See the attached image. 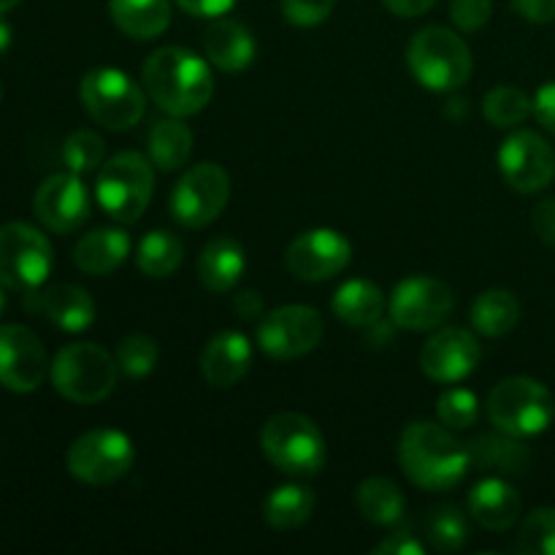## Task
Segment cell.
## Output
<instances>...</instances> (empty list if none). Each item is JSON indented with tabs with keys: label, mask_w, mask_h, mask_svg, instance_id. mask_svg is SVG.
I'll list each match as a JSON object with an SVG mask.
<instances>
[{
	"label": "cell",
	"mask_w": 555,
	"mask_h": 555,
	"mask_svg": "<svg viewBox=\"0 0 555 555\" xmlns=\"http://www.w3.org/2000/svg\"><path fill=\"white\" fill-rule=\"evenodd\" d=\"M49 372L41 339L25 325H0V385L11 393H33Z\"/></svg>",
	"instance_id": "obj_16"
},
{
	"label": "cell",
	"mask_w": 555,
	"mask_h": 555,
	"mask_svg": "<svg viewBox=\"0 0 555 555\" xmlns=\"http://www.w3.org/2000/svg\"><path fill=\"white\" fill-rule=\"evenodd\" d=\"M155 190V171L141 152L125 150L108 157L98 171L95 198L112 220L133 225L144 217Z\"/></svg>",
	"instance_id": "obj_5"
},
{
	"label": "cell",
	"mask_w": 555,
	"mask_h": 555,
	"mask_svg": "<svg viewBox=\"0 0 555 555\" xmlns=\"http://www.w3.org/2000/svg\"><path fill=\"white\" fill-rule=\"evenodd\" d=\"M437 417L450 431H466L480 417V399L466 388H450L439 396Z\"/></svg>",
	"instance_id": "obj_38"
},
{
	"label": "cell",
	"mask_w": 555,
	"mask_h": 555,
	"mask_svg": "<svg viewBox=\"0 0 555 555\" xmlns=\"http://www.w3.org/2000/svg\"><path fill=\"white\" fill-rule=\"evenodd\" d=\"M466 448L482 472H493L499 477H518L531 466V450L520 442V437L504 434L499 428L477 434Z\"/></svg>",
	"instance_id": "obj_23"
},
{
	"label": "cell",
	"mask_w": 555,
	"mask_h": 555,
	"mask_svg": "<svg viewBox=\"0 0 555 555\" xmlns=\"http://www.w3.org/2000/svg\"><path fill=\"white\" fill-rule=\"evenodd\" d=\"M314 504H318V499H314L312 488L296 486V482L280 486L266 496L263 520L274 531H293L312 518Z\"/></svg>",
	"instance_id": "obj_31"
},
{
	"label": "cell",
	"mask_w": 555,
	"mask_h": 555,
	"mask_svg": "<svg viewBox=\"0 0 555 555\" xmlns=\"http://www.w3.org/2000/svg\"><path fill=\"white\" fill-rule=\"evenodd\" d=\"M493 0H450V20L461 33H477L488 25Z\"/></svg>",
	"instance_id": "obj_40"
},
{
	"label": "cell",
	"mask_w": 555,
	"mask_h": 555,
	"mask_svg": "<svg viewBox=\"0 0 555 555\" xmlns=\"http://www.w3.org/2000/svg\"><path fill=\"white\" fill-rule=\"evenodd\" d=\"M372 553L374 555H423L426 553V545H423L412 531L401 529L396 531V534H390L388 540L379 542Z\"/></svg>",
	"instance_id": "obj_41"
},
{
	"label": "cell",
	"mask_w": 555,
	"mask_h": 555,
	"mask_svg": "<svg viewBox=\"0 0 555 555\" xmlns=\"http://www.w3.org/2000/svg\"><path fill=\"white\" fill-rule=\"evenodd\" d=\"M16 3H22V0H0V14H5V11L14 9Z\"/></svg>",
	"instance_id": "obj_49"
},
{
	"label": "cell",
	"mask_w": 555,
	"mask_h": 555,
	"mask_svg": "<svg viewBox=\"0 0 555 555\" xmlns=\"http://www.w3.org/2000/svg\"><path fill=\"white\" fill-rule=\"evenodd\" d=\"M103 157H106V144L95 130H76L65 139L63 163L68 166V171L79 173V177L101 168Z\"/></svg>",
	"instance_id": "obj_36"
},
{
	"label": "cell",
	"mask_w": 555,
	"mask_h": 555,
	"mask_svg": "<svg viewBox=\"0 0 555 555\" xmlns=\"http://www.w3.org/2000/svg\"><path fill=\"white\" fill-rule=\"evenodd\" d=\"M336 0H282V14L296 27H318L334 11Z\"/></svg>",
	"instance_id": "obj_39"
},
{
	"label": "cell",
	"mask_w": 555,
	"mask_h": 555,
	"mask_svg": "<svg viewBox=\"0 0 555 555\" xmlns=\"http://www.w3.org/2000/svg\"><path fill=\"white\" fill-rule=\"evenodd\" d=\"M9 47H11V27L9 22L3 20V14H0V54H3Z\"/></svg>",
	"instance_id": "obj_48"
},
{
	"label": "cell",
	"mask_w": 555,
	"mask_h": 555,
	"mask_svg": "<svg viewBox=\"0 0 555 555\" xmlns=\"http://www.w3.org/2000/svg\"><path fill=\"white\" fill-rule=\"evenodd\" d=\"M130 255V236L119 228H95L79 238L74 249L76 269L90 276H103L117 271Z\"/></svg>",
	"instance_id": "obj_24"
},
{
	"label": "cell",
	"mask_w": 555,
	"mask_h": 555,
	"mask_svg": "<svg viewBox=\"0 0 555 555\" xmlns=\"http://www.w3.org/2000/svg\"><path fill=\"white\" fill-rule=\"evenodd\" d=\"M531 228L542 244L555 249V198H545L531 211Z\"/></svg>",
	"instance_id": "obj_42"
},
{
	"label": "cell",
	"mask_w": 555,
	"mask_h": 555,
	"mask_svg": "<svg viewBox=\"0 0 555 555\" xmlns=\"http://www.w3.org/2000/svg\"><path fill=\"white\" fill-rule=\"evenodd\" d=\"M331 309L352 328H372L385 314V293L369 280H347L336 291Z\"/></svg>",
	"instance_id": "obj_27"
},
{
	"label": "cell",
	"mask_w": 555,
	"mask_h": 555,
	"mask_svg": "<svg viewBox=\"0 0 555 555\" xmlns=\"http://www.w3.org/2000/svg\"><path fill=\"white\" fill-rule=\"evenodd\" d=\"M38 222L54 233H74L90 220V193L79 173L65 171L43 179L33 198Z\"/></svg>",
	"instance_id": "obj_17"
},
{
	"label": "cell",
	"mask_w": 555,
	"mask_h": 555,
	"mask_svg": "<svg viewBox=\"0 0 555 555\" xmlns=\"http://www.w3.org/2000/svg\"><path fill=\"white\" fill-rule=\"evenodd\" d=\"M244 269H247V255L236 238H215L198 255V280L211 293L233 291L242 280Z\"/></svg>",
	"instance_id": "obj_25"
},
{
	"label": "cell",
	"mask_w": 555,
	"mask_h": 555,
	"mask_svg": "<svg viewBox=\"0 0 555 555\" xmlns=\"http://www.w3.org/2000/svg\"><path fill=\"white\" fill-rule=\"evenodd\" d=\"M426 537L434 551L459 553L469 540V520L459 507L442 504L426 518Z\"/></svg>",
	"instance_id": "obj_34"
},
{
	"label": "cell",
	"mask_w": 555,
	"mask_h": 555,
	"mask_svg": "<svg viewBox=\"0 0 555 555\" xmlns=\"http://www.w3.org/2000/svg\"><path fill=\"white\" fill-rule=\"evenodd\" d=\"M27 307L41 312L43 318L60 331L68 334H81L95 320V301L90 293L70 282H57V285L47 287V291H30L27 293Z\"/></svg>",
	"instance_id": "obj_19"
},
{
	"label": "cell",
	"mask_w": 555,
	"mask_h": 555,
	"mask_svg": "<svg viewBox=\"0 0 555 555\" xmlns=\"http://www.w3.org/2000/svg\"><path fill=\"white\" fill-rule=\"evenodd\" d=\"M0 98H3V87H0Z\"/></svg>",
	"instance_id": "obj_51"
},
{
	"label": "cell",
	"mask_w": 555,
	"mask_h": 555,
	"mask_svg": "<svg viewBox=\"0 0 555 555\" xmlns=\"http://www.w3.org/2000/svg\"><path fill=\"white\" fill-rule=\"evenodd\" d=\"M233 309L242 320H255V318H263V298L260 293L255 291H242L233 301Z\"/></svg>",
	"instance_id": "obj_47"
},
{
	"label": "cell",
	"mask_w": 555,
	"mask_h": 555,
	"mask_svg": "<svg viewBox=\"0 0 555 555\" xmlns=\"http://www.w3.org/2000/svg\"><path fill=\"white\" fill-rule=\"evenodd\" d=\"M399 466L421 491H453L472 466V453L448 426L415 421L401 431Z\"/></svg>",
	"instance_id": "obj_2"
},
{
	"label": "cell",
	"mask_w": 555,
	"mask_h": 555,
	"mask_svg": "<svg viewBox=\"0 0 555 555\" xmlns=\"http://www.w3.org/2000/svg\"><path fill=\"white\" fill-rule=\"evenodd\" d=\"M5 309V296H3V285H0V314H3Z\"/></svg>",
	"instance_id": "obj_50"
},
{
	"label": "cell",
	"mask_w": 555,
	"mask_h": 555,
	"mask_svg": "<svg viewBox=\"0 0 555 555\" xmlns=\"http://www.w3.org/2000/svg\"><path fill=\"white\" fill-rule=\"evenodd\" d=\"M406 65L426 90L455 92L469 81L475 60L464 38L450 27H423L406 47Z\"/></svg>",
	"instance_id": "obj_3"
},
{
	"label": "cell",
	"mask_w": 555,
	"mask_h": 555,
	"mask_svg": "<svg viewBox=\"0 0 555 555\" xmlns=\"http://www.w3.org/2000/svg\"><path fill=\"white\" fill-rule=\"evenodd\" d=\"M52 244L27 222L0 225V285L9 291H38L52 274Z\"/></svg>",
	"instance_id": "obj_10"
},
{
	"label": "cell",
	"mask_w": 555,
	"mask_h": 555,
	"mask_svg": "<svg viewBox=\"0 0 555 555\" xmlns=\"http://www.w3.org/2000/svg\"><path fill=\"white\" fill-rule=\"evenodd\" d=\"M81 106L101 128L128 130L141 122L146 108V90L135 85L125 70L95 68L85 74L79 85Z\"/></svg>",
	"instance_id": "obj_8"
},
{
	"label": "cell",
	"mask_w": 555,
	"mask_h": 555,
	"mask_svg": "<svg viewBox=\"0 0 555 555\" xmlns=\"http://www.w3.org/2000/svg\"><path fill=\"white\" fill-rule=\"evenodd\" d=\"M356 504L374 526H393L404 520L406 502L401 488L388 477H366L356 491Z\"/></svg>",
	"instance_id": "obj_29"
},
{
	"label": "cell",
	"mask_w": 555,
	"mask_h": 555,
	"mask_svg": "<svg viewBox=\"0 0 555 555\" xmlns=\"http://www.w3.org/2000/svg\"><path fill=\"white\" fill-rule=\"evenodd\" d=\"M488 417L493 428L513 437L545 434L555 421V399L534 377H507L488 393Z\"/></svg>",
	"instance_id": "obj_7"
},
{
	"label": "cell",
	"mask_w": 555,
	"mask_h": 555,
	"mask_svg": "<svg viewBox=\"0 0 555 555\" xmlns=\"http://www.w3.org/2000/svg\"><path fill=\"white\" fill-rule=\"evenodd\" d=\"M260 448L271 466L291 477H314L325 466V437L301 412H280L260 428Z\"/></svg>",
	"instance_id": "obj_6"
},
{
	"label": "cell",
	"mask_w": 555,
	"mask_h": 555,
	"mask_svg": "<svg viewBox=\"0 0 555 555\" xmlns=\"http://www.w3.org/2000/svg\"><path fill=\"white\" fill-rule=\"evenodd\" d=\"M193 130L182 122V117L157 119L146 135L152 166H157L160 171H179L182 166H188L190 155H193Z\"/></svg>",
	"instance_id": "obj_28"
},
{
	"label": "cell",
	"mask_w": 555,
	"mask_h": 555,
	"mask_svg": "<svg viewBox=\"0 0 555 555\" xmlns=\"http://www.w3.org/2000/svg\"><path fill=\"white\" fill-rule=\"evenodd\" d=\"M231 198V179L217 163H198L171 190V215L184 228H206L222 215Z\"/></svg>",
	"instance_id": "obj_12"
},
{
	"label": "cell",
	"mask_w": 555,
	"mask_h": 555,
	"mask_svg": "<svg viewBox=\"0 0 555 555\" xmlns=\"http://www.w3.org/2000/svg\"><path fill=\"white\" fill-rule=\"evenodd\" d=\"M352 247L334 228H312L287 244L285 266L296 280L325 282L350 266Z\"/></svg>",
	"instance_id": "obj_15"
},
{
	"label": "cell",
	"mask_w": 555,
	"mask_h": 555,
	"mask_svg": "<svg viewBox=\"0 0 555 555\" xmlns=\"http://www.w3.org/2000/svg\"><path fill=\"white\" fill-rule=\"evenodd\" d=\"M325 323L323 314L314 307L291 304V307L271 309L260 318L255 339L258 347L274 361H293L309 356L323 341Z\"/></svg>",
	"instance_id": "obj_11"
},
{
	"label": "cell",
	"mask_w": 555,
	"mask_h": 555,
	"mask_svg": "<svg viewBox=\"0 0 555 555\" xmlns=\"http://www.w3.org/2000/svg\"><path fill=\"white\" fill-rule=\"evenodd\" d=\"M385 9L393 11L401 20H415V16H423L426 11H431L437 5V0H383Z\"/></svg>",
	"instance_id": "obj_46"
},
{
	"label": "cell",
	"mask_w": 555,
	"mask_h": 555,
	"mask_svg": "<svg viewBox=\"0 0 555 555\" xmlns=\"http://www.w3.org/2000/svg\"><path fill=\"white\" fill-rule=\"evenodd\" d=\"M204 52L215 68L225 70V74H236L253 65L258 47L255 38L242 22L236 20H215L209 30L204 33Z\"/></svg>",
	"instance_id": "obj_22"
},
{
	"label": "cell",
	"mask_w": 555,
	"mask_h": 555,
	"mask_svg": "<svg viewBox=\"0 0 555 555\" xmlns=\"http://www.w3.org/2000/svg\"><path fill=\"white\" fill-rule=\"evenodd\" d=\"M157 361H160V350H157L152 336L130 334L119 341L117 363H119V372L128 374V377L133 379L146 377V374L155 372Z\"/></svg>",
	"instance_id": "obj_37"
},
{
	"label": "cell",
	"mask_w": 555,
	"mask_h": 555,
	"mask_svg": "<svg viewBox=\"0 0 555 555\" xmlns=\"http://www.w3.org/2000/svg\"><path fill=\"white\" fill-rule=\"evenodd\" d=\"M515 551L524 555H555V507L529 513L515 537Z\"/></svg>",
	"instance_id": "obj_35"
},
{
	"label": "cell",
	"mask_w": 555,
	"mask_h": 555,
	"mask_svg": "<svg viewBox=\"0 0 555 555\" xmlns=\"http://www.w3.org/2000/svg\"><path fill=\"white\" fill-rule=\"evenodd\" d=\"M469 515L475 524L488 531H507L520 518V493L502 477H486L472 488L466 499Z\"/></svg>",
	"instance_id": "obj_21"
},
{
	"label": "cell",
	"mask_w": 555,
	"mask_h": 555,
	"mask_svg": "<svg viewBox=\"0 0 555 555\" xmlns=\"http://www.w3.org/2000/svg\"><path fill=\"white\" fill-rule=\"evenodd\" d=\"M499 171L515 193H542L555 177V150L534 130H515L499 146Z\"/></svg>",
	"instance_id": "obj_14"
},
{
	"label": "cell",
	"mask_w": 555,
	"mask_h": 555,
	"mask_svg": "<svg viewBox=\"0 0 555 555\" xmlns=\"http://www.w3.org/2000/svg\"><path fill=\"white\" fill-rule=\"evenodd\" d=\"M531 114H534V98L529 92L518 90V87H493L482 98V117L493 128H518Z\"/></svg>",
	"instance_id": "obj_33"
},
{
	"label": "cell",
	"mask_w": 555,
	"mask_h": 555,
	"mask_svg": "<svg viewBox=\"0 0 555 555\" xmlns=\"http://www.w3.org/2000/svg\"><path fill=\"white\" fill-rule=\"evenodd\" d=\"M236 0H177V5L188 14L201 16V20H217V16L228 14Z\"/></svg>",
	"instance_id": "obj_44"
},
{
	"label": "cell",
	"mask_w": 555,
	"mask_h": 555,
	"mask_svg": "<svg viewBox=\"0 0 555 555\" xmlns=\"http://www.w3.org/2000/svg\"><path fill=\"white\" fill-rule=\"evenodd\" d=\"M513 9L537 25H547L555 20V0H513Z\"/></svg>",
	"instance_id": "obj_45"
},
{
	"label": "cell",
	"mask_w": 555,
	"mask_h": 555,
	"mask_svg": "<svg viewBox=\"0 0 555 555\" xmlns=\"http://www.w3.org/2000/svg\"><path fill=\"white\" fill-rule=\"evenodd\" d=\"M141 85L160 112L182 119L204 112L215 95L209 63L184 47L155 49L141 65Z\"/></svg>",
	"instance_id": "obj_1"
},
{
	"label": "cell",
	"mask_w": 555,
	"mask_h": 555,
	"mask_svg": "<svg viewBox=\"0 0 555 555\" xmlns=\"http://www.w3.org/2000/svg\"><path fill=\"white\" fill-rule=\"evenodd\" d=\"M135 448L117 428H95L76 439L65 453L70 477L85 486H112L133 469Z\"/></svg>",
	"instance_id": "obj_9"
},
{
	"label": "cell",
	"mask_w": 555,
	"mask_h": 555,
	"mask_svg": "<svg viewBox=\"0 0 555 555\" xmlns=\"http://www.w3.org/2000/svg\"><path fill=\"white\" fill-rule=\"evenodd\" d=\"M453 291L437 276H406L390 296V323L404 331L439 328L453 312Z\"/></svg>",
	"instance_id": "obj_13"
},
{
	"label": "cell",
	"mask_w": 555,
	"mask_h": 555,
	"mask_svg": "<svg viewBox=\"0 0 555 555\" xmlns=\"http://www.w3.org/2000/svg\"><path fill=\"white\" fill-rule=\"evenodd\" d=\"M49 377L63 399L90 406L114 393L119 379V363L101 345L74 341L54 356Z\"/></svg>",
	"instance_id": "obj_4"
},
{
	"label": "cell",
	"mask_w": 555,
	"mask_h": 555,
	"mask_svg": "<svg viewBox=\"0 0 555 555\" xmlns=\"http://www.w3.org/2000/svg\"><path fill=\"white\" fill-rule=\"evenodd\" d=\"M184 260V244L177 233L171 231H152L141 238L139 253H135V266L141 274L152 280H166L177 274Z\"/></svg>",
	"instance_id": "obj_32"
},
{
	"label": "cell",
	"mask_w": 555,
	"mask_h": 555,
	"mask_svg": "<svg viewBox=\"0 0 555 555\" xmlns=\"http://www.w3.org/2000/svg\"><path fill=\"white\" fill-rule=\"evenodd\" d=\"M469 320L477 334L488 336V339H499V336H507L518 325L520 304L504 287H491V291L480 293L475 298Z\"/></svg>",
	"instance_id": "obj_30"
},
{
	"label": "cell",
	"mask_w": 555,
	"mask_h": 555,
	"mask_svg": "<svg viewBox=\"0 0 555 555\" xmlns=\"http://www.w3.org/2000/svg\"><path fill=\"white\" fill-rule=\"evenodd\" d=\"M534 117L547 133L555 135V81H547L534 92Z\"/></svg>",
	"instance_id": "obj_43"
},
{
	"label": "cell",
	"mask_w": 555,
	"mask_h": 555,
	"mask_svg": "<svg viewBox=\"0 0 555 555\" xmlns=\"http://www.w3.org/2000/svg\"><path fill=\"white\" fill-rule=\"evenodd\" d=\"M480 363V341L459 325H448L431 334L421 350V369L431 383L453 385L469 377Z\"/></svg>",
	"instance_id": "obj_18"
},
{
	"label": "cell",
	"mask_w": 555,
	"mask_h": 555,
	"mask_svg": "<svg viewBox=\"0 0 555 555\" xmlns=\"http://www.w3.org/2000/svg\"><path fill=\"white\" fill-rule=\"evenodd\" d=\"M112 20L125 36L150 41L171 25V0H108Z\"/></svg>",
	"instance_id": "obj_26"
},
{
	"label": "cell",
	"mask_w": 555,
	"mask_h": 555,
	"mask_svg": "<svg viewBox=\"0 0 555 555\" xmlns=\"http://www.w3.org/2000/svg\"><path fill=\"white\" fill-rule=\"evenodd\" d=\"M253 366V341L238 331L211 336L201 352V374L211 388H233Z\"/></svg>",
	"instance_id": "obj_20"
}]
</instances>
